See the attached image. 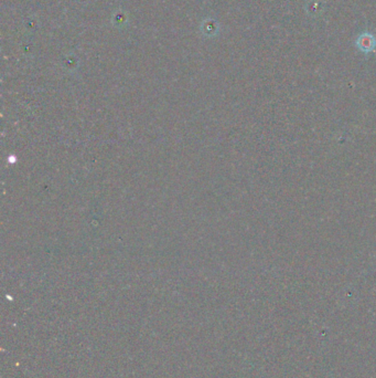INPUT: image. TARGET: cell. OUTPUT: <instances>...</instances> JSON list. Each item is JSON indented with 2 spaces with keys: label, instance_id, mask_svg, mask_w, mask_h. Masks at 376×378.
Wrapping results in <instances>:
<instances>
[{
  "label": "cell",
  "instance_id": "6da1fadb",
  "mask_svg": "<svg viewBox=\"0 0 376 378\" xmlns=\"http://www.w3.org/2000/svg\"><path fill=\"white\" fill-rule=\"evenodd\" d=\"M359 46L364 51L371 50L374 47V39L371 36H361L359 39Z\"/></svg>",
  "mask_w": 376,
  "mask_h": 378
}]
</instances>
